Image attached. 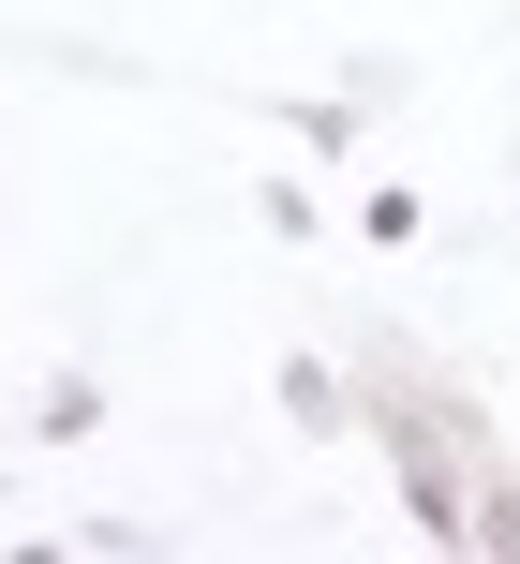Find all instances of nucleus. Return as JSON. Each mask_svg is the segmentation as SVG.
Instances as JSON below:
<instances>
[{
    "label": "nucleus",
    "mask_w": 520,
    "mask_h": 564,
    "mask_svg": "<svg viewBox=\"0 0 520 564\" xmlns=\"http://www.w3.org/2000/svg\"><path fill=\"white\" fill-rule=\"evenodd\" d=\"M283 401H297V416H313V431H343V371H313V357H283Z\"/></svg>",
    "instance_id": "1"
}]
</instances>
